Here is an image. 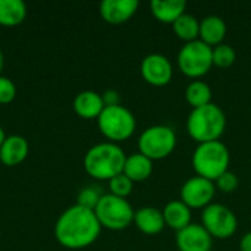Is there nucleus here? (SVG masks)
I'll return each instance as SVG.
<instances>
[{"label": "nucleus", "instance_id": "nucleus-1", "mask_svg": "<svg viewBox=\"0 0 251 251\" xmlns=\"http://www.w3.org/2000/svg\"><path fill=\"white\" fill-rule=\"evenodd\" d=\"M101 225L94 210L79 204L68 207L56 221L54 237L57 243L69 250H81L99 238Z\"/></svg>", "mask_w": 251, "mask_h": 251}, {"label": "nucleus", "instance_id": "nucleus-2", "mask_svg": "<svg viewBox=\"0 0 251 251\" xmlns=\"http://www.w3.org/2000/svg\"><path fill=\"white\" fill-rule=\"evenodd\" d=\"M126 154L119 144L106 141L88 149L84 156L85 172L99 181H110L124 172Z\"/></svg>", "mask_w": 251, "mask_h": 251}, {"label": "nucleus", "instance_id": "nucleus-3", "mask_svg": "<svg viewBox=\"0 0 251 251\" xmlns=\"http://www.w3.org/2000/svg\"><path fill=\"white\" fill-rule=\"evenodd\" d=\"M226 129V116L225 112L215 103L191 109L187 118V132L197 141L209 143L218 141Z\"/></svg>", "mask_w": 251, "mask_h": 251}, {"label": "nucleus", "instance_id": "nucleus-4", "mask_svg": "<svg viewBox=\"0 0 251 251\" xmlns=\"http://www.w3.org/2000/svg\"><path fill=\"white\" fill-rule=\"evenodd\" d=\"M193 168L197 176L216 181L221 175L229 171L231 153L222 141L201 143L196 147L191 157Z\"/></svg>", "mask_w": 251, "mask_h": 251}, {"label": "nucleus", "instance_id": "nucleus-5", "mask_svg": "<svg viewBox=\"0 0 251 251\" xmlns=\"http://www.w3.org/2000/svg\"><path fill=\"white\" fill-rule=\"evenodd\" d=\"M97 126L110 143L118 144L132 137L137 121L134 113L122 104L106 106L97 118Z\"/></svg>", "mask_w": 251, "mask_h": 251}, {"label": "nucleus", "instance_id": "nucleus-6", "mask_svg": "<svg viewBox=\"0 0 251 251\" xmlns=\"http://www.w3.org/2000/svg\"><path fill=\"white\" fill-rule=\"evenodd\" d=\"M94 213L101 228L110 231H122L134 224L135 210L126 199H121L109 193L101 196L97 207L94 209Z\"/></svg>", "mask_w": 251, "mask_h": 251}, {"label": "nucleus", "instance_id": "nucleus-7", "mask_svg": "<svg viewBox=\"0 0 251 251\" xmlns=\"http://www.w3.org/2000/svg\"><path fill=\"white\" fill-rule=\"evenodd\" d=\"M176 132L168 125H153L138 137V153L150 160H162L172 154L176 147Z\"/></svg>", "mask_w": 251, "mask_h": 251}, {"label": "nucleus", "instance_id": "nucleus-8", "mask_svg": "<svg viewBox=\"0 0 251 251\" xmlns=\"http://www.w3.org/2000/svg\"><path fill=\"white\" fill-rule=\"evenodd\" d=\"M178 66L185 76L200 79L213 66V49L200 40L185 43L178 53Z\"/></svg>", "mask_w": 251, "mask_h": 251}, {"label": "nucleus", "instance_id": "nucleus-9", "mask_svg": "<svg viewBox=\"0 0 251 251\" xmlns=\"http://www.w3.org/2000/svg\"><path fill=\"white\" fill-rule=\"evenodd\" d=\"M201 225L213 240H228L237 232L238 219L228 206L212 203L201 210Z\"/></svg>", "mask_w": 251, "mask_h": 251}, {"label": "nucleus", "instance_id": "nucleus-10", "mask_svg": "<svg viewBox=\"0 0 251 251\" xmlns=\"http://www.w3.org/2000/svg\"><path fill=\"white\" fill-rule=\"evenodd\" d=\"M181 201L185 203L191 210L193 209H204L213 203L216 194V185L213 181L201 178V176H191L188 178L181 187Z\"/></svg>", "mask_w": 251, "mask_h": 251}, {"label": "nucleus", "instance_id": "nucleus-11", "mask_svg": "<svg viewBox=\"0 0 251 251\" xmlns=\"http://www.w3.org/2000/svg\"><path fill=\"white\" fill-rule=\"evenodd\" d=\"M140 72L147 84L153 87H165L174 76V66L165 54L150 53L141 60Z\"/></svg>", "mask_w": 251, "mask_h": 251}, {"label": "nucleus", "instance_id": "nucleus-12", "mask_svg": "<svg viewBox=\"0 0 251 251\" xmlns=\"http://www.w3.org/2000/svg\"><path fill=\"white\" fill-rule=\"evenodd\" d=\"M175 243L178 251H212L213 247V238L201 224H191L178 231Z\"/></svg>", "mask_w": 251, "mask_h": 251}, {"label": "nucleus", "instance_id": "nucleus-13", "mask_svg": "<svg viewBox=\"0 0 251 251\" xmlns=\"http://www.w3.org/2000/svg\"><path fill=\"white\" fill-rule=\"evenodd\" d=\"M138 6V0H103L100 3V16L110 25H121L137 13Z\"/></svg>", "mask_w": 251, "mask_h": 251}, {"label": "nucleus", "instance_id": "nucleus-14", "mask_svg": "<svg viewBox=\"0 0 251 251\" xmlns=\"http://www.w3.org/2000/svg\"><path fill=\"white\" fill-rule=\"evenodd\" d=\"M29 153L28 141L22 135H9L0 146V162L4 166L21 165Z\"/></svg>", "mask_w": 251, "mask_h": 251}, {"label": "nucleus", "instance_id": "nucleus-15", "mask_svg": "<svg viewBox=\"0 0 251 251\" xmlns=\"http://www.w3.org/2000/svg\"><path fill=\"white\" fill-rule=\"evenodd\" d=\"M104 107L101 94L93 90L81 91L74 99V110L82 119H97Z\"/></svg>", "mask_w": 251, "mask_h": 251}, {"label": "nucleus", "instance_id": "nucleus-16", "mask_svg": "<svg viewBox=\"0 0 251 251\" xmlns=\"http://www.w3.org/2000/svg\"><path fill=\"white\" fill-rule=\"evenodd\" d=\"M134 224L138 228V231H141L146 235H157L166 226L163 212L159 210L157 207H151V206L141 207V209L135 210Z\"/></svg>", "mask_w": 251, "mask_h": 251}, {"label": "nucleus", "instance_id": "nucleus-17", "mask_svg": "<svg viewBox=\"0 0 251 251\" xmlns=\"http://www.w3.org/2000/svg\"><path fill=\"white\" fill-rule=\"evenodd\" d=\"M228 32L226 22L216 15H209L200 21V32L199 40L210 46L212 49L222 44Z\"/></svg>", "mask_w": 251, "mask_h": 251}, {"label": "nucleus", "instance_id": "nucleus-18", "mask_svg": "<svg viewBox=\"0 0 251 251\" xmlns=\"http://www.w3.org/2000/svg\"><path fill=\"white\" fill-rule=\"evenodd\" d=\"M163 218L166 226L174 231H181L193 224V212L191 209L182 203L181 200H172L163 207Z\"/></svg>", "mask_w": 251, "mask_h": 251}, {"label": "nucleus", "instance_id": "nucleus-19", "mask_svg": "<svg viewBox=\"0 0 251 251\" xmlns=\"http://www.w3.org/2000/svg\"><path fill=\"white\" fill-rule=\"evenodd\" d=\"M185 0H153L150 3L151 15L163 24H174L185 13Z\"/></svg>", "mask_w": 251, "mask_h": 251}, {"label": "nucleus", "instance_id": "nucleus-20", "mask_svg": "<svg viewBox=\"0 0 251 251\" xmlns=\"http://www.w3.org/2000/svg\"><path fill=\"white\" fill-rule=\"evenodd\" d=\"M122 174L126 175L134 184L143 182L149 179L153 174V160H150L141 153H134L131 156H126Z\"/></svg>", "mask_w": 251, "mask_h": 251}, {"label": "nucleus", "instance_id": "nucleus-21", "mask_svg": "<svg viewBox=\"0 0 251 251\" xmlns=\"http://www.w3.org/2000/svg\"><path fill=\"white\" fill-rule=\"evenodd\" d=\"M26 18V4L22 0H0V25L18 26Z\"/></svg>", "mask_w": 251, "mask_h": 251}, {"label": "nucleus", "instance_id": "nucleus-22", "mask_svg": "<svg viewBox=\"0 0 251 251\" xmlns=\"http://www.w3.org/2000/svg\"><path fill=\"white\" fill-rule=\"evenodd\" d=\"M174 34L182 40L184 43H191L199 40V32H200V21L193 16L191 13H184L179 16L174 24H172Z\"/></svg>", "mask_w": 251, "mask_h": 251}, {"label": "nucleus", "instance_id": "nucleus-23", "mask_svg": "<svg viewBox=\"0 0 251 251\" xmlns=\"http://www.w3.org/2000/svg\"><path fill=\"white\" fill-rule=\"evenodd\" d=\"M185 100L193 107H201L212 103V88L201 79H193L185 88Z\"/></svg>", "mask_w": 251, "mask_h": 251}, {"label": "nucleus", "instance_id": "nucleus-24", "mask_svg": "<svg viewBox=\"0 0 251 251\" xmlns=\"http://www.w3.org/2000/svg\"><path fill=\"white\" fill-rule=\"evenodd\" d=\"M237 59V51L231 44H219L216 47H213V66L218 68H229L234 65Z\"/></svg>", "mask_w": 251, "mask_h": 251}, {"label": "nucleus", "instance_id": "nucleus-25", "mask_svg": "<svg viewBox=\"0 0 251 251\" xmlns=\"http://www.w3.org/2000/svg\"><path fill=\"white\" fill-rule=\"evenodd\" d=\"M132 188H134V182L124 174H119L109 181L110 194L121 197V199H126L132 193Z\"/></svg>", "mask_w": 251, "mask_h": 251}, {"label": "nucleus", "instance_id": "nucleus-26", "mask_svg": "<svg viewBox=\"0 0 251 251\" xmlns=\"http://www.w3.org/2000/svg\"><path fill=\"white\" fill-rule=\"evenodd\" d=\"M103 194H100V191L96 188V187H85L84 190L79 191L78 194V203L79 206L85 207V209H90V210H94L100 201Z\"/></svg>", "mask_w": 251, "mask_h": 251}, {"label": "nucleus", "instance_id": "nucleus-27", "mask_svg": "<svg viewBox=\"0 0 251 251\" xmlns=\"http://www.w3.org/2000/svg\"><path fill=\"white\" fill-rule=\"evenodd\" d=\"M215 185H216V190L222 191V193H234L238 185H240V178L237 176V174L231 172V171H226L224 175H221L216 181H215Z\"/></svg>", "mask_w": 251, "mask_h": 251}, {"label": "nucleus", "instance_id": "nucleus-28", "mask_svg": "<svg viewBox=\"0 0 251 251\" xmlns=\"http://www.w3.org/2000/svg\"><path fill=\"white\" fill-rule=\"evenodd\" d=\"M16 97V85L7 76L0 75V104H9Z\"/></svg>", "mask_w": 251, "mask_h": 251}, {"label": "nucleus", "instance_id": "nucleus-29", "mask_svg": "<svg viewBox=\"0 0 251 251\" xmlns=\"http://www.w3.org/2000/svg\"><path fill=\"white\" fill-rule=\"evenodd\" d=\"M103 101H104V106H118L121 104V97H119V93L115 91V90H106L103 94Z\"/></svg>", "mask_w": 251, "mask_h": 251}, {"label": "nucleus", "instance_id": "nucleus-30", "mask_svg": "<svg viewBox=\"0 0 251 251\" xmlns=\"http://www.w3.org/2000/svg\"><path fill=\"white\" fill-rule=\"evenodd\" d=\"M240 250L241 251H251V231L246 232L240 241Z\"/></svg>", "mask_w": 251, "mask_h": 251}, {"label": "nucleus", "instance_id": "nucleus-31", "mask_svg": "<svg viewBox=\"0 0 251 251\" xmlns=\"http://www.w3.org/2000/svg\"><path fill=\"white\" fill-rule=\"evenodd\" d=\"M6 140V134H4V129L0 126V146L3 144V141Z\"/></svg>", "mask_w": 251, "mask_h": 251}, {"label": "nucleus", "instance_id": "nucleus-32", "mask_svg": "<svg viewBox=\"0 0 251 251\" xmlns=\"http://www.w3.org/2000/svg\"><path fill=\"white\" fill-rule=\"evenodd\" d=\"M3 65H4V57H3V53H1V50H0V72H1V69H3Z\"/></svg>", "mask_w": 251, "mask_h": 251}]
</instances>
